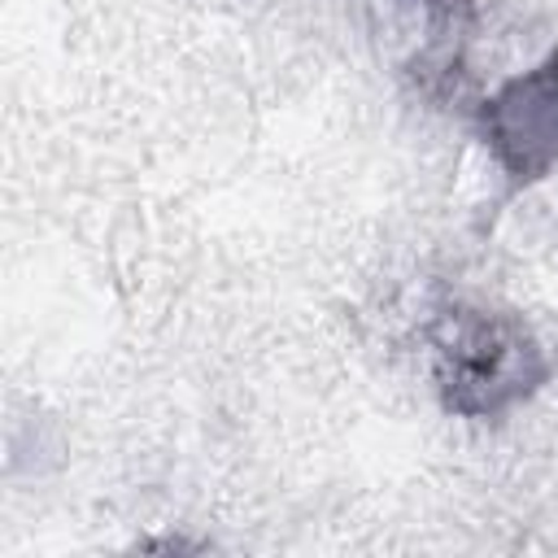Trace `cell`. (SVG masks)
<instances>
[{
  "label": "cell",
  "mask_w": 558,
  "mask_h": 558,
  "mask_svg": "<svg viewBox=\"0 0 558 558\" xmlns=\"http://www.w3.org/2000/svg\"><path fill=\"white\" fill-rule=\"evenodd\" d=\"M475 135L510 196L558 170V44L475 105Z\"/></svg>",
  "instance_id": "2"
},
{
  "label": "cell",
  "mask_w": 558,
  "mask_h": 558,
  "mask_svg": "<svg viewBox=\"0 0 558 558\" xmlns=\"http://www.w3.org/2000/svg\"><path fill=\"white\" fill-rule=\"evenodd\" d=\"M423 340L440 410L466 423L514 414L554 375L545 340L501 305L445 301L432 310Z\"/></svg>",
  "instance_id": "1"
}]
</instances>
